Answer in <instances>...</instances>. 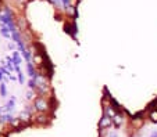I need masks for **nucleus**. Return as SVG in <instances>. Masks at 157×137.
Segmentation results:
<instances>
[{"label": "nucleus", "instance_id": "1", "mask_svg": "<svg viewBox=\"0 0 157 137\" xmlns=\"http://www.w3.org/2000/svg\"><path fill=\"white\" fill-rule=\"evenodd\" d=\"M33 108L38 114H49L54 110L52 100L49 97H43V96H38L33 100Z\"/></svg>", "mask_w": 157, "mask_h": 137}, {"label": "nucleus", "instance_id": "2", "mask_svg": "<svg viewBox=\"0 0 157 137\" xmlns=\"http://www.w3.org/2000/svg\"><path fill=\"white\" fill-rule=\"evenodd\" d=\"M111 126H113V119L110 116H107L106 114H103L100 121H99V130H100V133L103 132V134H104L107 132V129H110Z\"/></svg>", "mask_w": 157, "mask_h": 137}, {"label": "nucleus", "instance_id": "3", "mask_svg": "<svg viewBox=\"0 0 157 137\" xmlns=\"http://www.w3.org/2000/svg\"><path fill=\"white\" fill-rule=\"evenodd\" d=\"M32 122L38 126H46L50 123V116H49V114H36V115H33Z\"/></svg>", "mask_w": 157, "mask_h": 137}, {"label": "nucleus", "instance_id": "4", "mask_svg": "<svg viewBox=\"0 0 157 137\" xmlns=\"http://www.w3.org/2000/svg\"><path fill=\"white\" fill-rule=\"evenodd\" d=\"M143 125H145V118H143V114L142 112H139V114H136V115L132 116V119H131V126H132L135 130L142 129Z\"/></svg>", "mask_w": 157, "mask_h": 137}, {"label": "nucleus", "instance_id": "5", "mask_svg": "<svg viewBox=\"0 0 157 137\" xmlns=\"http://www.w3.org/2000/svg\"><path fill=\"white\" fill-rule=\"evenodd\" d=\"M21 119V122H22V125H27V123H29V122H32V118H33V115L32 114H29L28 111H22V112L20 114V116H18Z\"/></svg>", "mask_w": 157, "mask_h": 137}, {"label": "nucleus", "instance_id": "6", "mask_svg": "<svg viewBox=\"0 0 157 137\" xmlns=\"http://www.w3.org/2000/svg\"><path fill=\"white\" fill-rule=\"evenodd\" d=\"M122 123H124V115L121 112H117L116 116L113 118V126L116 129H120L122 126Z\"/></svg>", "mask_w": 157, "mask_h": 137}, {"label": "nucleus", "instance_id": "7", "mask_svg": "<svg viewBox=\"0 0 157 137\" xmlns=\"http://www.w3.org/2000/svg\"><path fill=\"white\" fill-rule=\"evenodd\" d=\"M103 114H106L107 116H110V118L113 119L114 116H116V114H117V108H114L113 105H110V104H104Z\"/></svg>", "mask_w": 157, "mask_h": 137}, {"label": "nucleus", "instance_id": "8", "mask_svg": "<svg viewBox=\"0 0 157 137\" xmlns=\"http://www.w3.org/2000/svg\"><path fill=\"white\" fill-rule=\"evenodd\" d=\"M147 119L150 121V122H153V123H157V108H156V110L149 111V114H147Z\"/></svg>", "mask_w": 157, "mask_h": 137}, {"label": "nucleus", "instance_id": "9", "mask_svg": "<svg viewBox=\"0 0 157 137\" xmlns=\"http://www.w3.org/2000/svg\"><path fill=\"white\" fill-rule=\"evenodd\" d=\"M13 63H14V67L15 68H18V67H20V64H21V57H20V53H18V51H14V53H13Z\"/></svg>", "mask_w": 157, "mask_h": 137}, {"label": "nucleus", "instance_id": "10", "mask_svg": "<svg viewBox=\"0 0 157 137\" xmlns=\"http://www.w3.org/2000/svg\"><path fill=\"white\" fill-rule=\"evenodd\" d=\"M33 60H35V64L39 67H43L44 61H43V56H42L40 53H36L35 56H33Z\"/></svg>", "mask_w": 157, "mask_h": 137}, {"label": "nucleus", "instance_id": "11", "mask_svg": "<svg viewBox=\"0 0 157 137\" xmlns=\"http://www.w3.org/2000/svg\"><path fill=\"white\" fill-rule=\"evenodd\" d=\"M17 28L20 29V32H22V31L27 28V21H25V18H18L17 20Z\"/></svg>", "mask_w": 157, "mask_h": 137}, {"label": "nucleus", "instance_id": "12", "mask_svg": "<svg viewBox=\"0 0 157 137\" xmlns=\"http://www.w3.org/2000/svg\"><path fill=\"white\" fill-rule=\"evenodd\" d=\"M27 72H28V75H29L31 78H35V75H36V71H35V67H33V64L32 63H28L27 64Z\"/></svg>", "mask_w": 157, "mask_h": 137}, {"label": "nucleus", "instance_id": "13", "mask_svg": "<svg viewBox=\"0 0 157 137\" xmlns=\"http://www.w3.org/2000/svg\"><path fill=\"white\" fill-rule=\"evenodd\" d=\"M65 29H67V33L75 36V33H77V25L75 24H68L67 27H65Z\"/></svg>", "mask_w": 157, "mask_h": 137}, {"label": "nucleus", "instance_id": "14", "mask_svg": "<svg viewBox=\"0 0 157 137\" xmlns=\"http://www.w3.org/2000/svg\"><path fill=\"white\" fill-rule=\"evenodd\" d=\"M0 32H2V35H3L4 38H7V39L11 36V31H10L9 27H6V25H2V29H0Z\"/></svg>", "mask_w": 157, "mask_h": 137}, {"label": "nucleus", "instance_id": "15", "mask_svg": "<svg viewBox=\"0 0 157 137\" xmlns=\"http://www.w3.org/2000/svg\"><path fill=\"white\" fill-rule=\"evenodd\" d=\"M15 71H17V74H18V81H20V83L24 85L25 78H24V74H22V71L20 69V67H18V68H15Z\"/></svg>", "mask_w": 157, "mask_h": 137}, {"label": "nucleus", "instance_id": "16", "mask_svg": "<svg viewBox=\"0 0 157 137\" xmlns=\"http://www.w3.org/2000/svg\"><path fill=\"white\" fill-rule=\"evenodd\" d=\"M21 56L24 57V58L28 61V63H31V58H32V54H31V51L28 50V49H27V50H24V51H22V53H21Z\"/></svg>", "mask_w": 157, "mask_h": 137}, {"label": "nucleus", "instance_id": "17", "mask_svg": "<svg viewBox=\"0 0 157 137\" xmlns=\"http://www.w3.org/2000/svg\"><path fill=\"white\" fill-rule=\"evenodd\" d=\"M35 99H36L35 92H33V90H28L27 92V100L28 101H32V100H35Z\"/></svg>", "mask_w": 157, "mask_h": 137}, {"label": "nucleus", "instance_id": "18", "mask_svg": "<svg viewBox=\"0 0 157 137\" xmlns=\"http://www.w3.org/2000/svg\"><path fill=\"white\" fill-rule=\"evenodd\" d=\"M0 94H2V97H6V94H7V89H6L4 82H2V85H0Z\"/></svg>", "mask_w": 157, "mask_h": 137}, {"label": "nucleus", "instance_id": "19", "mask_svg": "<svg viewBox=\"0 0 157 137\" xmlns=\"http://www.w3.org/2000/svg\"><path fill=\"white\" fill-rule=\"evenodd\" d=\"M28 87H29V90H35L36 89V82L33 81L32 78H31L29 82H28Z\"/></svg>", "mask_w": 157, "mask_h": 137}, {"label": "nucleus", "instance_id": "20", "mask_svg": "<svg viewBox=\"0 0 157 137\" xmlns=\"http://www.w3.org/2000/svg\"><path fill=\"white\" fill-rule=\"evenodd\" d=\"M67 13H70V14H72V15H77V9L72 7V6H70L68 9H67Z\"/></svg>", "mask_w": 157, "mask_h": 137}, {"label": "nucleus", "instance_id": "21", "mask_svg": "<svg viewBox=\"0 0 157 137\" xmlns=\"http://www.w3.org/2000/svg\"><path fill=\"white\" fill-rule=\"evenodd\" d=\"M61 3H63V7L67 10V9L70 7V3H71V0H61Z\"/></svg>", "mask_w": 157, "mask_h": 137}, {"label": "nucleus", "instance_id": "22", "mask_svg": "<svg viewBox=\"0 0 157 137\" xmlns=\"http://www.w3.org/2000/svg\"><path fill=\"white\" fill-rule=\"evenodd\" d=\"M106 137H118V133H117V130H113V132H109L107 133Z\"/></svg>", "mask_w": 157, "mask_h": 137}, {"label": "nucleus", "instance_id": "23", "mask_svg": "<svg viewBox=\"0 0 157 137\" xmlns=\"http://www.w3.org/2000/svg\"><path fill=\"white\" fill-rule=\"evenodd\" d=\"M4 79H6V76H4V72L2 69V67H0V82H4Z\"/></svg>", "mask_w": 157, "mask_h": 137}, {"label": "nucleus", "instance_id": "24", "mask_svg": "<svg viewBox=\"0 0 157 137\" xmlns=\"http://www.w3.org/2000/svg\"><path fill=\"white\" fill-rule=\"evenodd\" d=\"M150 137H157V132H153V133L150 134Z\"/></svg>", "mask_w": 157, "mask_h": 137}, {"label": "nucleus", "instance_id": "25", "mask_svg": "<svg viewBox=\"0 0 157 137\" xmlns=\"http://www.w3.org/2000/svg\"><path fill=\"white\" fill-rule=\"evenodd\" d=\"M156 100H157V99H156Z\"/></svg>", "mask_w": 157, "mask_h": 137}]
</instances>
